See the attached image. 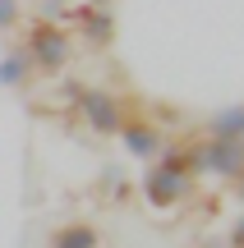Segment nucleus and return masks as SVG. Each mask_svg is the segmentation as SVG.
Listing matches in <instances>:
<instances>
[{
    "instance_id": "nucleus-9",
    "label": "nucleus",
    "mask_w": 244,
    "mask_h": 248,
    "mask_svg": "<svg viewBox=\"0 0 244 248\" xmlns=\"http://www.w3.org/2000/svg\"><path fill=\"white\" fill-rule=\"evenodd\" d=\"M208 138H244V106H226L208 120Z\"/></svg>"
},
{
    "instance_id": "nucleus-13",
    "label": "nucleus",
    "mask_w": 244,
    "mask_h": 248,
    "mask_svg": "<svg viewBox=\"0 0 244 248\" xmlns=\"http://www.w3.org/2000/svg\"><path fill=\"white\" fill-rule=\"evenodd\" d=\"M235 198H240V202H244V170H240V175H235Z\"/></svg>"
},
{
    "instance_id": "nucleus-8",
    "label": "nucleus",
    "mask_w": 244,
    "mask_h": 248,
    "mask_svg": "<svg viewBox=\"0 0 244 248\" xmlns=\"http://www.w3.org/2000/svg\"><path fill=\"white\" fill-rule=\"evenodd\" d=\"M46 248H101V230L92 221H65V225L51 230Z\"/></svg>"
},
{
    "instance_id": "nucleus-6",
    "label": "nucleus",
    "mask_w": 244,
    "mask_h": 248,
    "mask_svg": "<svg viewBox=\"0 0 244 248\" xmlns=\"http://www.w3.org/2000/svg\"><path fill=\"white\" fill-rule=\"evenodd\" d=\"M115 138H120V147H125V156H134V161H157L162 147H166L162 129H157L152 120H143V115H129L125 124H120Z\"/></svg>"
},
{
    "instance_id": "nucleus-12",
    "label": "nucleus",
    "mask_w": 244,
    "mask_h": 248,
    "mask_svg": "<svg viewBox=\"0 0 244 248\" xmlns=\"http://www.w3.org/2000/svg\"><path fill=\"white\" fill-rule=\"evenodd\" d=\"M83 5H97V9H115L120 0H83Z\"/></svg>"
},
{
    "instance_id": "nucleus-4",
    "label": "nucleus",
    "mask_w": 244,
    "mask_h": 248,
    "mask_svg": "<svg viewBox=\"0 0 244 248\" xmlns=\"http://www.w3.org/2000/svg\"><path fill=\"white\" fill-rule=\"evenodd\" d=\"M189 170L198 175H217V179H235L244 170V138H203L189 142Z\"/></svg>"
},
{
    "instance_id": "nucleus-2",
    "label": "nucleus",
    "mask_w": 244,
    "mask_h": 248,
    "mask_svg": "<svg viewBox=\"0 0 244 248\" xmlns=\"http://www.w3.org/2000/svg\"><path fill=\"white\" fill-rule=\"evenodd\" d=\"M138 193H143V202L152 207V212H171V207H180L184 198L194 193V175L166 166V161H147L143 179H138Z\"/></svg>"
},
{
    "instance_id": "nucleus-5",
    "label": "nucleus",
    "mask_w": 244,
    "mask_h": 248,
    "mask_svg": "<svg viewBox=\"0 0 244 248\" xmlns=\"http://www.w3.org/2000/svg\"><path fill=\"white\" fill-rule=\"evenodd\" d=\"M69 23H74V32H79V42L92 46V51H106V46L115 42V9L74 5L69 9Z\"/></svg>"
},
{
    "instance_id": "nucleus-10",
    "label": "nucleus",
    "mask_w": 244,
    "mask_h": 248,
    "mask_svg": "<svg viewBox=\"0 0 244 248\" xmlns=\"http://www.w3.org/2000/svg\"><path fill=\"white\" fill-rule=\"evenodd\" d=\"M18 18H23V0H0V32L18 28Z\"/></svg>"
},
{
    "instance_id": "nucleus-11",
    "label": "nucleus",
    "mask_w": 244,
    "mask_h": 248,
    "mask_svg": "<svg viewBox=\"0 0 244 248\" xmlns=\"http://www.w3.org/2000/svg\"><path fill=\"white\" fill-rule=\"evenodd\" d=\"M226 248H244V216L235 225H230V234H226Z\"/></svg>"
},
{
    "instance_id": "nucleus-7",
    "label": "nucleus",
    "mask_w": 244,
    "mask_h": 248,
    "mask_svg": "<svg viewBox=\"0 0 244 248\" xmlns=\"http://www.w3.org/2000/svg\"><path fill=\"white\" fill-rule=\"evenodd\" d=\"M33 78H37V69H33V60L23 55V46H9V51L0 55V88L18 92V88H28Z\"/></svg>"
},
{
    "instance_id": "nucleus-3",
    "label": "nucleus",
    "mask_w": 244,
    "mask_h": 248,
    "mask_svg": "<svg viewBox=\"0 0 244 248\" xmlns=\"http://www.w3.org/2000/svg\"><path fill=\"white\" fill-rule=\"evenodd\" d=\"M74 115L83 120V129H88V133H97V138H115L120 124L129 120V106L111 88H83L79 101H74Z\"/></svg>"
},
{
    "instance_id": "nucleus-1",
    "label": "nucleus",
    "mask_w": 244,
    "mask_h": 248,
    "mask_svg": "<svg viewBox=\"0 0 244 248\" xmlns=\"http://www.w3.org/2000/svg\"><path fill=\"white\" fill-rule=\"evenodd\" d=\"M18 46H23V55L33 60L37 74H65V64L74 55V32L55 18H33Z\"/></svg>"
}]
</instances>
